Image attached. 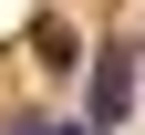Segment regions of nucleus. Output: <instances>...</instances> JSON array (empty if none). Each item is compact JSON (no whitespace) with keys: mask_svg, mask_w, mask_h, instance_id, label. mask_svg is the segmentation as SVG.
<instances>
[{"mask_svg":"<svg viewBox=\"0 0 145 135\" xmlns=\"http://www.w3.org/2000/svg\"><path fill=\"white\" fill-rule=\"evenodd\" d=\"M124 114H135V42H104V52H93V94H83V125L114 135Z\"/></svg>","mask_w":145,"mask_h":135,"instance_id":"1","label":"nucleus"},{"mask_svg":"<svg viewBox=\"0 0 145 135\" xmlns=\"http://www.w3.org/2000/svg\"><path fill=\"white\" fill-rule=\"evenodd\" d=\"M31 52H42L52 73H72V63H83V42H72V21H52V11L31 21Z\"/></svg>","mask_w":145,"mask_h":135,"instance_id":"2","label":"nucleus"},{"mask_svg":"<svg viewBox=\"0 0 145 135\" xmlns=\"http://www.w3.org/2000/svg\"><path fill=\"white\" fill-rule=\"evenodd\" d=\"M10 135H93V125H10Z\"/></svg>","mask_w":145,"mask_h":135,"instance_id":"3","label":"nucleus"}]
</instances>
